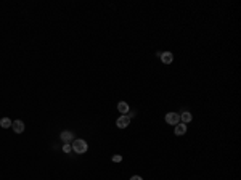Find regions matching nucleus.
I'll list each match as a JSON object with an SVG mask.
<instances>
[{"instance_id": "f257e3e1", "label": "nucleus", "mask_w": 241, "mask_h": 180, "mask_svg": "<svg viewBox=\"0 0 241 180\" xmlns=\"http://www.w3.org/2000/svg\"><path fill=\"white\" fill-rule=\"evenodd\" d=\"M71 146H72V151H76L77 155H84L85 151L88 150L87 142H85V140H82V138H77V140H74Z\"/></svg>"}, {"instance_id": "f03ea898", "label": "nucleus", "mask_w": 241, "mask_h": 180, "mask_svg": "<svg viewBox=\"0 0 241 180\" xmlns=\"http://www.w3.org/2000/svg\"><path fill=\"white\" fill-rule=\"evenodd\" d=\"M166 122L172 124V126H177V124L180 122V114H177V113H167L166 114Z\"/></svg>"}, {"instance_id": "7ed1b4c3", "label": "nucleus", "mask_w": 241, "mask_h": 180, "mask_svg": "<svg viewBox=\"0 0 241 180\" xmlns=\"http://www.w3.org/2000/svg\"><path fill=\"white\" fill-rule=\"evenodd\" d=\"M129 124H130V117H129V116H120V117L116 121V126H117L119 129H126Z\"/></svg>"}, {"instance_id": "20e7f679", "label": "nucleus", "mask_w": 241, "mask_h": 180, "mask_svg": "<svg viewBox=\"0 0 241 180\" xmlns=\"http://www.w3.org/2000/svg\"><path fill=\"white\" fill-rule=\"evenodd\" d=\"M11 129L15 130L16 134H23L24 132V122L23 121H15L11 124Z\"/></svg>"}, {"instance_id": "39448f33", "label": "nucleus", "mask_w": 241, "mask_h": 180, "mask_svg": "<svg viewBox=\"0 0 241 180\" xmlns=\"http://www.w3.org/2000/svg\"><path fill=\"white\" fill-rule=\"evenodd\" d=\"M161 60H163L164 64H170L174 60V55L170 52H164V53H161Z\"/></svg>"}, {"instance_id": "423d86ee", "label": "nucleus", "mask_w": 241, "mask_h": 180, "mask_svg": "<svg viewBox=\"0 0 241 180\" xmlns=\"http://www.w3.org/2000/svg\"><path fill=\"white\" fill-rule=\"evenodd\" d=\"M61 140H63L64 143L74 142V135H72V132H63V134H61Z\"/></svg>"}, {"instance_id": "0eeeda50", "label": "nucleus", "mask_w": 241, "mask_h": 180, "mask_svg": "<svg viewBox=\"0 0 241 180\" xmlns=\"http://www.w3.org/2000/svg\"><path fill=\"white\" fill-rule=\"evenodd\" d=\"M117 109H119L120 114H127V113H129V105H127L126 101H119V103H117Z\"/></svg>"}, {"instance_id": "6e6552de", "label": "nucleus", "mask_w": 241, "mask_h": 180, "mask_svg": "<svg viewBox=\"0 0 241 180\" xmlns=\"http://www.w3.org/2000/svg\"><path fill=\"white\" fill-rule=\"evenodd\" d=\"M174 132H175V135H183V134L186 132V126H185L183 122H182V124H177V126H175V130H174Z\"/></svg>"}, {"instance_id": "1a4fd4ad", "label": "nucleus", "mask_w": 241, "mask_h": 180, "mask_svg": "<svg viewBox=\"0 0 241 180\" xmlns=\"http://www.w3.org/2000/svg\"><path fill=\"white\" fill-rule=\"evenodd\" d=\"M191 119H193V116H191V114H190L188 111H185V113H182V114H180V121H182L183 124H186V122H190Z\"/></svg>"}, {"instance_id": "9d476101", "label": "nucleus", "mask_w": 241, "mask_h": 180, "mask_svg": "<svg viewBox=\"0 0 241 180\" xmlns=\"http://www.w3.org/2000/svg\"><path fill=\"white\" fill-rule=\"evenodd\" d=\"M11 124H13V122H11L8 117H2V119H0V126H2L3 129H10Z\"/></svg>"}, {"instance_id": "9b49d317", "label": "nucleus", "mask_w": 241, "mask_h": 180, "mask_svg": "<svg viewBox=\"0 0 241 180\" xmlns=\"http://www.w3.org/2000/svg\"><path fill=\"white\" fill-rule=\"evenodd\" d=\"M71 150H72V146H71L69 143H64V145H63V151H64V153H69Z\"/></svg>"}, {"instance_id": "f8f14e48", "label": "nucleus", "mask_w": 241, "mask_h": 180, "mask_svg": "<svg viewBox=\"0 0 241 180\" xmlns=\"http://www.w3.org/2000/svg\"><path fill=\"white\" fill-rule=\"evenodd\" d=\"M113 161L114 162H120V161H122V156H120V155H114L113 156Z\"/></svg>"}, {"instance_id": "ddd939ff", "label": "nucleus", "mask_w": 241, "mask_h": 180, "mask_svg": "<svg viewBox=\"0 0 241 180\" xmlns=\"http://www.w3.org/2000/svg\"><path fill=\"white\" fill-rule=\"evenodd\" d=\"M130 180H143V178H142V177H140V175H133V177H132V178H130Z\"/></svg>"}]
</instances>
